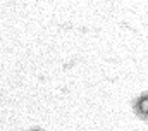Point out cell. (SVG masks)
Listing matches in <instances>:
<instances>
[{
	"label": "cell",
	"instance_id": "obj_1",
	"mask_svg": "<svg viewBox=\"0 0 148 131\" xmlns=\"http://www.w3.org/2000/svg\"><path fill=\"white\" fill-rule=\"evenodd\" d=\"M133 112L138 119L141 121H148V90L141 92L138 97L133 100Z\"/></svg>",
	"mask_w": 148,
	"mask_h": 131
},
{
	"label": "cell",
	"instance_id": "obj_2",
	"mask_svg": "<svg viewBox=\"0 0 148 131\" xmlns=\"http://www.w3.org/2000/svg\"><path fill=\"white\" fill-rule=\"evenodd\" d=\"M29 131H41V130H38V128H33V130H29Z\"/></svg>",
	"mask_w": 148,
	"mask_h": 131
}]
</instances>
